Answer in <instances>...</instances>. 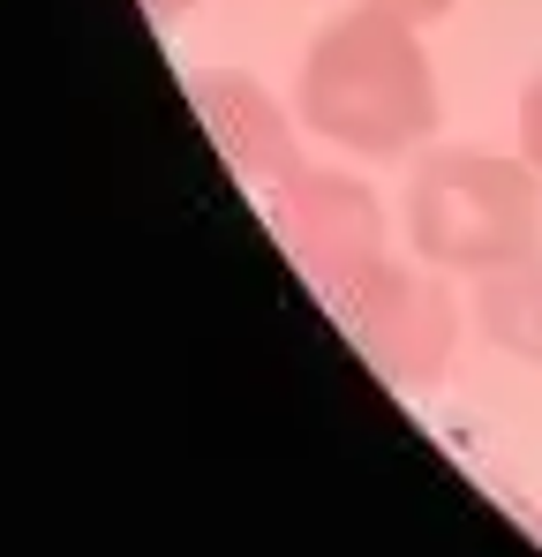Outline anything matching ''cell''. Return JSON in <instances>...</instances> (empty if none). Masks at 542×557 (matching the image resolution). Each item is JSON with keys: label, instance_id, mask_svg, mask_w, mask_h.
I'll return each mask as SVG.
<instances>
[{"label": "cell", "instance_id": "1", "mask_svg": "<svg viewBox=\"0 0 542 557\" xmlns=\"http://www.w3.org/2000/svg\"><path fill=\"white\" fill-rule=\"evenodd\" d=\"M309 113L369 151H392L430 121L422 53L407 46L399 15H355L309 53Z\"/></svg>", "mask_w": 542, "mask_h": 557}, {"label": "cell", "instance_id": "2", "mask_svg": "<svg viewBox=\"0 0 542 557\" xmlns=\"http://www.w3.org/2000/svg\"><path fill=\"white\" fill-rule=\"evenodd\" d=\"M415 234L445 264H513L535 242V188L490 159L430 166L415 188Z\"/></svg>", "mask_w": 542, "mask_h": 557}, {"label": "cell", "instance_id": "3", "mask_svg": "<svg viewBox=\"0 0 542 557\" xmlns=\"http://www.w3.org/2000/svg\"><path fill=\"white\" fill-rule=\"evenodd\" d=\"M482 317H490V332L505 347H520V355L542 362V257L535 264H505V278H490Z\"/></svg>", "mask_w": 542, "mask_h": 557}, {"label": "cell", "instance_id": "4", "mask_svg": "<svg viewBox=\"0 0 542 557\" xmlns=\"http://www.w3.org/2000/svg\"><path fill=\"white\" fill-rule=\"evenodd\" d=\"M452 0H384V15H399V23H422V15H438Z\"/></svg>", "mask_w": 542, "mask_h": 557}, {"label": "cell", "instance_id": "5", "mask_svg": "<svg viewBox=\"0 0 542 557\" xmlns=\"http://www.w3.org/2000/svg\"><path fill=\"white\" fill-rule=\"evenodd\" d=\"M528 151H535V166H542V84L528 91Z\"/></svg>", "mask_w": 542, "mask_h": 557}, {"label": "cell", "instance_id": "6", "mask_svg": "<svg viewBox=\"0 0 542 557\" xmlns=\"http://www.w3.org/2000/svg\"><path fill=\"white\" fill-rule=\"evenodd\" d=\"M167 8H174V0H167Z\"/></svg>", "mask_w": 542, "mask_h": 557}]
</instances>
